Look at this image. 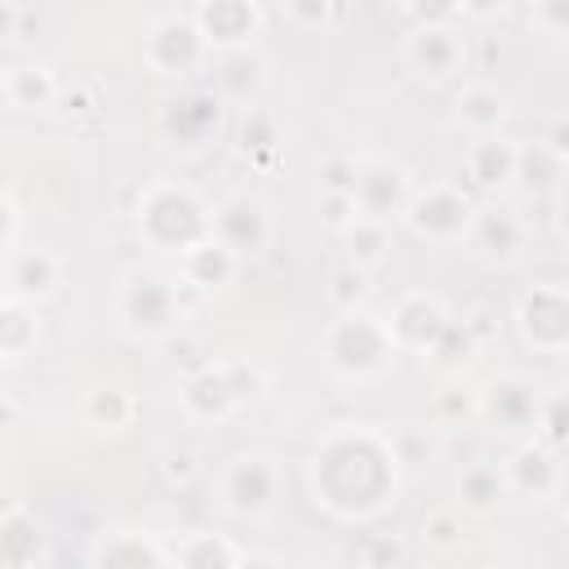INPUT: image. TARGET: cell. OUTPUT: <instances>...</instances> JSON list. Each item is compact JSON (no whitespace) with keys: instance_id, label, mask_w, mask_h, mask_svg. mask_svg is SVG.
<instances>
[{"instance_id":"6da1fadb","label":"cell","mask_w":569,"mask_h":569,"mask_svg":"<svg viewBox=\"0 0 569 569\" xmlns=\"http://www.w3.org/2000/svg\"><path fill=\"white\" fill-rule=\"evenodd\" d=\"M400 485L405 471L396 445L365 422L325 431L307 458L311 502L338 525H369L387 516L400 498Z\"/></svg>"},{"instance_id":"7a4b0ae2","label":"cell","mask_w":569,"mask_h":569,"mask_svg":"<svg viewBox=\"0 0 569 569\" xmlns=\"http://www.w3.org/2000/svg\"><path fill=\"white\" fill-rule=\"evenodd\" d=\"M209 213H213V204L196 187H187L178 178H156L138 191L133 227L151 253H164L178 262L196 240L209 236Z\"/></svg>"},{"instance_id":"3957f363","label":"cell","mask_w":569,"mask_h":569,"mask_svg":"<svg viewBox=\"0 0 569 569\" xmlns=\"http://www.w3.org/2000/svg\"><path fill=\"white\" fill-rule=\"evenodd\" d=\"M320 365L338 382H378L396 365V347L387 338L382 316L356 307V311H333V320L320 329Z\"/></svg>"},{"instance_id":"277c9868","label":"cell","mask_w":569,"mask_h":569,"mask_svg":"<svg viewBox=\"0 0 569 569\" xmlns=\"http://www.w3.org/2000/svg\"><path fill=\"white\" fill-rule=\"evenodd\" d=\"M182 280L160 267H129L116 284V325L129 338H169L187 320Z\"/></svg>"},{"instance_id":"5b68a950","label":"cell","mask_w":569,"mask_h":569,"mask_svg":"<svg viewBox=\"0 0 569 569\" xmlns=\"http://www.w3.org/2000/svg\"><path fill=\"white\" fill-rule=\"evenodd\" d=\"M476 204H480V200H476L462 182H427V187H413V196H409L400 222H405L422 244L449 249V244H467Z\"/></svg>"},{"instance_id":"8992f818","label":"cell","mask_w":569,"mask_h":569,"mask_svg":"<svg viewBox=\"0 0 569 569\" xmlns=\"http://www.w3.org/2000/svg\"><path fill=\"white\" fill-rule=\"evenodd\" d=\"M280 502V467L271 453H236L218 471V507L236 520H262Z\"/></svg>"},{"instance_id":"52a82bcc","label":"cell","mask_w":569,"mask_h":569,"mask_svg":"<svg viewBox=\"0 0 569 569\" xmlns=\"http://www.w3.org/2000/svg\"><path fill=\"white\" fill-rule=\"evenodd\" d=\"M142 62L164 76V80H191L196 71H204L213 62L196 18L187 13H164L142 31Z\"/></svg>"},{"instance_id":"ba28073f","label":"cell","mask_w":569,"mask_h":569,"mask_svg":"<svg viewBox=\"0 0 569 569\" xmlns=\"http://www.w3.org/2000/svg\"><path fill=\"white\" fill-rule=\"evenodd\" d=\"M516 333L538 356H565L569 351V289L565 284H533L516 302Z\"/></svg>"},{"instance_id":"9c48e42d","label":"cell","mask_w":569,"mask_h":569,"mask_svg":"<svg viewBox=\"0 0 569 569\" xmlns=\"http://www.w3.org/2000/svg\"><path fill=\"white\" fill-rule=\"evenodd\" d=\"M405 67L418 80H453L467 71L462 22H413L405 36Z\"/></svg>"},{"instance_id":"30bf717a","label":"cell","mask_w":569,"mask_h":569,"mask_svg":"<svg viewBox=\"0 0 569 569\" xmlns=\"http://www.w3.org/2000/svg\"><path fill=\"white\" fill-rule=\"evenodd\" d=\"M209 236L222 240V244L244 262V258H258V253L271 244L276 222H271V209H267L258 196L236 191V196H227V200L213 204V213H209Z\"/></svg>"},{"instance_id":"8fae6325","label":"cell","mask_w":569,"mask_h":569,"mask_svg":"<svg viewBox=\"0 0 569 569\" xmlns=\"http://www.w3.org/2000/svg\"><path fill=\"white\" fill-rule=\"evenodd\" d=\"M413 173L396 160H382V156H365L356 160V182H351V200L365 218H378V222H396L413 196Z\"/></svg>"},{"instance_id":"7c38bea8","label":"cell","mask_w":569,"mask_h":569,"mask_svg":"<svg viewBox=\"0 0 569 569\" xmlns=\"http://www.w3.org/2000/svg\"><path fill=\"white\" fill-rule=\"evenodd\" d=\"M498 467H502L507 493H516V498L551 502V498L565 493V449H551V445H542L538 436L520 440V445L511 449V458L498 462Z\"/></svg>"},{"instance_id":"4fadbf2b","label":"cell","mask_w":569,"mask_h":569,"mask_svg":"<svg viewBox=\"0 0 569 569\" xmlns=\"http://www.w3.org/2000/svg\"><path fill=\"white\" fill-rule=\"evenodd\" d=\"M382 325H387V338H391L396 356H427L436 347L440 329L449 325V307L436 293L413 289V293L396 298V307L382 316Z\"/></svg>"},{"instance_id":"5bb4252c","label":"cell","mask_w":569,"mask_h":569,"mask_svg":"<svg viewBox=\"0 0 569 569\" xmlns=\"http://www.w3.org/2000/svg\"><path fill=\"white\" fill-rule=\"evenodd\" d=\"M222 98L209 89V84H191L182 93H173L164 107H160V133L169 147H204L213 133H218V120H222Z\"/></svg>"},{"instance_id":"9a60e30c","label":"cell","mask_w":569,"mask_h":569,"mask_svg":"<svg viewBox=\"0 0 569 569\" xmlns=\"http://www.w3.org/2000/svg\"><path fill=\"white\" fill-rule=\"evenodd\" d=\"M191 18H196L209 53L253 49V40L262 36V4L258 0H200Z\"/></svg>"},{"instance_id":"2e32d148","label":"cell","mask_w":569,"mask_h":569,"mask_svg":"<svg viewBox=\"0 0 569 569\" xmlns=\"http://www.w3.org/2000/svg\"><path fill=\"white\" fill-rule=\"evenodd\" d=\"M516 156H520V142H511L502 129L493 133H476L462 151V178L471 191L480 196H498L516 182Z\"/></svg>"},{"instance_id":"e0dca14e","label":"cell","mask_w":569,"mask_h":569,"mask_svg":"<svg viewBox=\"0 0 569 569\" xmlns=\"http://www.w3.org/2000/svg\"><path fill=\"white\" fill-rule=\"evenodd\" d=\"M538 405L542 396L525 373H502L489 387H480V422H489L493 431H533Z\"/></svg>"},{"instance_id":"ac0fdd59","label":"cell","mask_w":569,"mask_h":569,"mask_svg":"<svg viewBox=\"0 0 569 569\" xmlns=\"http://www.w3.org/2000/svg\"><path fill=\"white\" fill-rule=\"evenodd\" d=\"M178 409H182L187 422H200V427H218V422H227L231 413H240V400H236V391H231V382H227V373H222V360L200 365V369H191V373L182 378V387H178Z\"/></svg>"},{"instance_id":"d6986e66","label":"cell","mask_w":569,"mask_h":569,"mask_svg":"<svg viewBox=\"0 0 569 569\" xmlns=\"http://www.w3.org/2000/svg\"><path fill=\"white\" fill-rule=\"evenodd\" d=\"M525 240H529V227H525L520 213H511V209H502V204H476L467 244H471L485 262L511 267V262L525 253Z\"/></svg>"},{"instance_id":"ffe728a7","label":"cell","mask_w":569,"mask_h":569,"mask_svg":"<svg viewBox=\"0 0 569 569\" xmlns=\"http://www.w3.org/2000/svg\"><path fill=\"white\" fill-rule=\"evenodd\" d=\"M240 267H244V262H240L222 240L204 236V240H196V244L178 258V280H182L187 289H200V293H222V289L236 284Z\"/></svg>"},{"instance_id":"44dd1931","label":"cell","mask_w":569,"mask_h":569,"mask_svg":"<svg viewBox=\"0 0 569 569\" xmlns=\"http://www.w3.org/2000/svg\"><path fill=\"white\" fill-rule=\"evenodd\" d=\"M62 284V258L53 249H9V293L22 302H49Z\"/></svg>"},{"instance_id":"7402d4cb","label":"cell","mask_w":569,"mask_h":569,"mask_svg":"<svg viewBox=\"0 0 569 569\" xmlns=\"http://www.w3.org/2000/svg\"><path fill=\"white\" fill-rule=\"evenodd\" d=\"M213 80H209V89L222 98V102H244L249 107V98L262 89V80H267V67H262V58L253 53V49H231V53H213Z\"/></svg>"},{"instance_id":"603a6c76","label":"cell","mask_w":569,"mask_h":569,"mask_svg":"<svg viewBox=\"0 0 569 569\" xmlns=\"http://www.w3.org/2000/svg\"><path fill=\"white\" fill-rule=\"evenodd\" d=\"M4 93H9V107L13 111H27V116H40V111H53L62 89L53 80L49 67L40 62H18V67H4Z\"/></svg>"},{"instance_id":"cb8c5ba5","label":"cell","mask_w":569,"mask_h":569,"mask_svg":"<svg viewBox=\"0 0 569 569\" xmlns=\"http://www.w3.org/2000/svg\"><path fill=\"white\" fill-rule=\"evenodd\" d=\"M133 418H138V400L124 387H116V382H102V387L84 391V400H80V422L93 427V431H102V436L129 431Z\"/></svg>"},{"instance_id":"d4e9b609","label":"cell","mask_w":569,"mask_h":569,"mask_svg":"<svg viewBox=\"0 0 569 569\" xmlns=\"http://www.w3.org/2000/svg\"><path fill=\"white\" fill-rule=\"evenodd\" d=\"M502 116H507V98H502L493 84H485V80L462 84L458 98H453V120H458L471 138H476V133H493V129L502 124Z\"/></svg>"},{"instance_id":"484cf974","label":"cell","mask_w":569,"mask_h":569,"mask_svg":"<svg viewBox=\"0 0 569 569\" xmlns=\"http://www.w3.org/2000/svg\"><path fill=\"white\" fill-rule=\"evenodd\" d=\"M169 565H187V569H236L244 565V547H236L222 533H187L169 547Z\"/></svg>"},{"instance_id":"4316f807","label":"cell","mask_w":569,"mask_h":569,"mask_svg":"<svg viewBox=\"0 0 569 569\" xmlns=\"http://www.w3.org/2000/svg\"><path fill=\"white\" fill-rule=\"evenodd\" d=\"M338 236H342L347 262H356V267H365V271H378V267L391 258V222H378V218L356 213Z\"/></svg>"},{"instance_id":"83f0119b","label":"cell","mask_w":569,"mask_h":569,"mask_svg":"<svg viewBox=\"0 0 569 569\" xmlns=\"http://www.w3.org/2000/svg\"><path fill=\"white\" fill-rule=\"evenodd\" d=\"M93 560L98 565H169V547L156 542L147 529H116V533H102V542L93 547Z\"/></svg>"},{"instance_id":"f1b7e54d","label":"cell","mask_w":569,"mask_h":569,"mask_svg":"<svg viewBox=\"0 0 569 569\" xmlns=\"http://www.w3.org/2000/svg\"><path fill=\"white\" fill-rule=\"evenodd\" d=\"M431 413L440 427H471L480 422V387L467 373H449L445 387L431 400Z\"/></svg>"},{"instance_id":"f546056e","label":"cell","mask_w":569,"mask_h":569,"mask_svg":"<svg viewBox=\"0 0 569 569\" xmlns=\"http://www.w3.org/2000/svg\"><path fill=\"white\" fill-rule=\"evenodd\" d=\"M236 151L253 164H267L280 156V124L276 116H267L262 107H244L240 124H236Z\"/></svg>"},{"instance_id":"4dcf8cb0","label":"cell","mask_w":569,"mask_h":569,"mask_svg":"<svg viewBox=\"0 0 569 569\" xmlns=\"http://www.w3.org/2000/svg\"><path fill=\"white\" fill-rule=\"evenodd\" d=\"M40 338V320L31 311V302L22 298H4L0 302V365L4 360H22Z\"/></svg>"},{"instance_id":"1f68e13d","label":"cell","mask_w":569,"mask_h":569,"mask_svg":"<svg viewBox=\"0 0 569 569\" xmlns=\"http://www.w3.org/2000/svg\"><path fill=\"white\" fill-rule=\"evenodd\" d=\"M507 498V480H502V467H493V462H471V467H462V476H458V507L462 511H493L498 502Z\"/></svg>"},{"instance_id":"d6a6232c","label":"cell","mask_w":569,"mask_h":569,"mask_svg":"<svg viewBox=\"0 0 569 569\" xmlns=\"http://www.w3.org/2000/svg\"><path fill=\"white\" fill-rule=\"evenodd\" d=\"M476 351H480V329H476L471 320H453V316H449V325L440 329L436 347H431L422 360H431V365H440V369H449V373H462V369L476 360Z\"/></svg>"},{"instance_id":"836d02e7","label":"cell","mask_w":569,"mask_h":569,"mask_svg":"<svg viewBox=\"0 0 569 569\" xmlns=\"http://www.w3.org/2000/svg\"><path fill=\"white\" fill-rule=\"evenodd\" d=\"M565 164H569V160H560L551 147H542V142H520V156H516V182L529 187L533 196H547V191H556Z\"/></svg>"},{"instance_id":"e575fe53","label":"cell","mask_w":569,"mask_h":569,"mask_svg":"<svg viewBox=\"0 0 569 569\" xmlns=\"http://www.w3.org/2000/svg\"><path fill=\"white\" fill-rule=\"evenodd\" d=\"M369 293H373L369 271L356 267V262H338V267L329 271V280H325V298H329L333 311H356V307L369 302Z\"/></svg>"},{"instance_id":"d590c367","label":"cell","mask_w":569,"mask_h":569,"mask_svg":"<svg viewBox=\"0 0 569 569\" xmlns=\"http://www.w3.org/2000/svg\"><path fill=\"white\" fill-rule=\"evenodd\" d=\"M418 533H422V542H427L431 551H440V556H445V551H458L462 538H467V516H462L458 502H453V507H436V511L422 516Z\"/></svg>"},{"instance_id":"8d00e7d4","label":"cell","mask_w":569,"mask_h":569,"mask_svg":"<svg viewBox=\"0 0 569 569\" xmlns=\"http://www.w3.org/2000/svg\"><path fill=\"white\" fill-rule=\"evenodd\" d=\"M0 560L9 565H27V560H36V525H31V516L22 511V507H13L4 520H0Z\"/></svg>"},{"instance_id":"74e56055","label":"cell","mask_w":569,"mask_h":569,"mask_svg":"<svg viewBox=\"0 0 569 569\" xmlns=\"http://www.w3.org/2000/svg\"><path fill=\"white\" fill-rule=\"evenodd\" d=\"M222 373H227V382H231L240 409L267 396V369H262L258 360H249V356H227V360H222Z\"/></svg>"},{"instance_id":"f35d334b","label":"cell","mask_w":569,"mask_h":569,"mask_svg":"<svg viewBox=\"0 0 569 569\" xmlns=\"http://www.w3.org/2000/svg\"><path fill=\"white\" fill-rule=\"evenodd\" d=\"M529 27L542 31L551 44H565V36H569V0H529Z\"/></svg>"},{"instance_id":"ab89813d","label":"cell","mask_w":569,"mask_h":569,"mask_svg":"<svg viewBox=\"0 0 569 569\" xmlns=\"http://www.w3.org/2000/svg\"><path fill=\"white\" fill-rule=\"evenodd\" d=\"M533 436H538L542 445H551V449H565V396H560V391H556V396H547V400L538 405Z\"/></svg>"},{"instance_id":"60d3db41","label":"cell","mask_w":569,"mask_h":569,"mask_svg":"<svg viewBox=\"0 0 569 569\" xmlns=\"http://www.w3.org/2000/svg\"><path fill=\"white\" fill-rule=\"evenodd\" d=\"M284 13L298 31H325L333 22V0H284Z\"/></svg>"},{"instance_id":"b9f144b4","label":"cell","mask_w":569,"mask_h":569,"mask_svg":"<svg viewBox=\"0 0 569 569\" xmlns=\"http://www.w3.org/2000/svg\"><path fill=\"white\" fill-rule=\"evenodd\" d=\"M196 476H200V458H196L191 449H173V453H164V462H160V480H164L169 489H191Z\"/></svg>"},{"instance_id":"7bdbcfd3","label":"cell","mask_w":569,"mask_h":569,"mask_svg":"<svg viewBox=\"0 0 569 569\" xmlns=\"http://www.w3.org/2000/svg\"><path fill=\"white\" fill-rule=\"evenodd\" d=\"M356 213H360V209H356L351 191H320V222H325L329 231H342Z\"/></svg>"},{"instance_id":"ee69618b","label":"cell","mask_w":569,"mask_h":569,"mask_svg":"<svg viewBox=\"0 0 569 569\" xmlns=\"http://www.w3.org/2000/svg\"><path fill=\"white\" fill-rule=\"evenodd\" d=\"M356 182V156H329L320 169V191H351Z\"/></svg>"},{"instance_id":"f6af8a7d","label":"cell","mask_w":569,"mask_h":569,"mask_svg":"<svg viewBox=\"0 0 569 569\" xmlns=\"http://www.w3.org/2000/svg\"><path fill=\"white\" fill-rule=\"evenodd\" d=\"M413 22H462L453 0H409Z\"/></svg>"},{"instance_id":"bcb514c9","label":"cell","mask_w":569,"mask_h":569,"mask_svg":"<svg viewBox=\"0 0 569 569\" xmlns=\"http://www.w3.org/2000/svg\"><path fill=\"white\" fill-rule=\"evenodd\" d=\"M458 4V18H471V22H493L511 9V0H453Z\"/></svg>"},{"instance_id":"7dc6e473","label":"cell","mask_w":569,"mask_h":569,"mask_svg":"<svg viewBox=\"0 0 569 569\" xmlns=\"http://www.w3.org/2000/svg\"><path fill=\"white\" fill-rule=\"evenodd\" d=\"M18 240V204L9 200V191H0V253H9Z\"/></svg>"},{"instance_id":"c3c4849f","label":"cell","mask_w":569,"mask_h":569,"mask_svg":"<svg viewBox=\"0 0 569 569\" xmlns=\"http://www.w3.org/2000/svg\"><path fill=\"white\" fill-rule=\"evenodd\" d=\"M542 147H551L560 160H569V124H565V116L560 120H551V129H547V138H538Z\"/></svg>"},{"instance_id":"681fc988","label":"cell","mask_w":569,"mask_h":569,"mask_svg":"<svg viewBox=\"0 0 569 569\" xmlns=\"http://www.w3.org/2000/svg\"><path fill=\"white\" fill-rule=\"evenodd\" d=\"M365 560H369V565H382V560H405V547H400L396 538H391V542H387V538H378V542L365 551Z\"/></svg>"},{"instance_id":"f907efd6","label":"cell","mask_w":569,"mask_h":569,"mask_svg":"<svg viewBox=\"0 0 569 569\" xmlns=\"http://www.w3.org/2000/svg\"><path fill=\"white\" fill-rule=\"evenodd\" d=\"M18 22H22L18 4H13V0H0V44H9V40L18 36Z\"/></svg>"},{"instance_id":"816d5d0a","label":"cell","mask_w":569,"mask_h":569,"mask_svg":"<svg viewBox=\"0 0 569 569\" xmlns=\"http://www.w3.org/2000/svg\"><path fill=\"white\" fill-rule=\"evenodd\" d=\"M13 507H18V502H13V498H9V493H0V520H4V516H9V511H13Z\"/></svg>"},{"instance_id":"f5cc1de1","label":"cell","mask_w":569,"mask_h":569,"mask_svg":"<svg viewBox=\"0 0 569 569\" xmlns=\"http://www.w3.org/2000/svg\"><path fill=\"white\" fill-rule=\"evenodd\" d=\"M9 107V93H4V67H0V111Z\"/></svg>"},{"instance_id":"db71d44e","label":"cell","mask_w":569,"mask_h":569,"mask_svg":"<svg viewBox=\"0 0 569 569\" xmlns=\"http://www.w3.org/2000/svg\"><path fill=\"white\" fill-rule=\"evenodd\" d=\"M396 4H409V0H396Z\"/></svg>"},{"instance_id":"11a10c76","label":"cell","mask_w":569,"mask_h":569,"mask_svg":"<svg viewBox=\"0 0 569 569\" xmlns=\"http://www.w3.org/2000/svg\"><path fill=\"white\" fill-rule=\"evenodd\" d=\"M0 302H4V298H0Z\"/></svg>"}]
</instances>
